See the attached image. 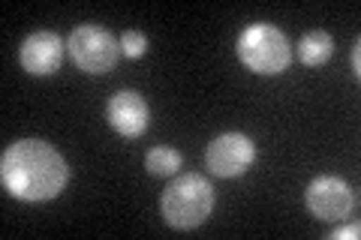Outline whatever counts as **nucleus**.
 <instances>
[{
    "mask_svg": "<svg viewBox=\"0 0 361 240\" xmlns=\"http://www.w3.org/2000/svg\"><path fill=\"white\" fill-rule=\"evenodd\" d=\"M0 180H4V189L18 201H51L66 189L70 165L49 141L25 139L4 151Z\"/></svg>",
    "mask_w": 361,
    "mask_h": 240,
    "instance_id": "f257e3e1",
    "label": "nucleus"
},
{
    "mask_svg": "<svg viewBox=\"0 0 361 240\" xmlns=\"http://www.w3.org/2000/svg\"><path fill=\"white\" fill-rule=\"evenodd\" d=\"M211 210H214V189L196 171L178 175L160 196L163 220L172 228H180V232L199 228L211 216Z\"/></svg>",
    "mask_w": 361,
    "mask_h": 240,
    "instance_id": "f03ea898",
    "label": "nucleus"
},
{
    "mask_svg": "<svg viewBox=\"0 0 361 240\" xmlns=\"http://www.w3.org/2000/svg\"><path fill=\"white\" fill-rule=\"evenodd\" d=\"M235 51H238V61L256 75H280L292 63L289 39L283 37V30H277L268 21L247 25L238 33Z\"/></svg>",
    "mask_w": 361,
    "mask_h": 240,
    "instance_id": "7ed1b4c3",
    "label": "nucleus"
},
{
    "mask_svg": "<svg viewBox=\"0 0 361 240\" xmlns=\"http://www.w3.org/2000/svg\"><path fill=\"white\" fill-rule=\"evenodd\" d=\"M66 51H70L78 70L99 75V72L115 70L121 57V42L99 25H78L70 33V39H66Z\"/></svg>",
    "mask_w": 361,
    "mask_h": 240,
    "instance_id": "20e7f679",
    "label": "nucleus"
},
{
    "mask_svg": "<svg viewBox=\"0 0 361 240\" xmlns=\"http://www.w3.org/2000/svg\"><path fill=\"white\" fill-rule=\"evenodd\" d=\"M304 204L307 210L322 222H337V220H346L355 208V196L349 189L346 180L341 177H331V175H322L310 180L307 192H304Z\"/></svg>",
    "mask_w": 361,
    "mask_h": 240,
    "instance_id": "39448f33",
    "label": "nucleus"
},
{
    "mask_svg": "<svg viewBox=\"0 0 361 240\" xmlns=\"http://www.w3.org/2000/svg\"><path fill=\"white\" fill-rule=\"evenodd\" d=\"M256 159V144L244 132H223L205 147V165L217 177H241Z\"/></svg>",
    "mask_w": 361,
    "mask_h": 240,
    "instance_id": "423d86ee",
    "label": "nucleus"
},
{
    "mask_svg": "<svg viewBox=\"0 0 361 240\" xmlns=\"http://www.w3.org/2000/svg\"><path fill=\"white\" fill-rule=\"evenodd\" d=\"M63 51H66V42L51 30H37L21 42V51H18V61L25 66V72L30 75H51L61 70V61H63Z\"/></svg>",
    "mask_w": 361,
    "mask_h": 240,
    "instance_id": "0eeeda50",
    "label": "nucleus"
},
{
    "mask_svg": "<svg viewBox=\"0 0 361 240\" xmlns=\"http://www.w3.org/2000/svg\"><path fill=\"white\" fill-rule=\"evenodd\" d=\"M106 118L118 135H123V139H139L151 123V111H148V102L135 94V90H118L106 106Z\"/></svg>",
    "mask_w": 361,
    "mask_h": 240,
    "instance_id": "6e6552de",
    "label": "nucleus"
},
{
    "mask_svg": "<svg viewBox=\"0 0 361 240\" xmlns=\"http://www.w3.org/2000/svg\"><path fill=\"white\" fill-rule=\"evenodd\" d=\"M331 54H334V39H331V33H325V30L304 33L298 42V57L304 66H322Z\"/></svg>",
    "mask_w": 361,
    "mask_h": 240,
    "instance_id": "1a4fd4ad",
    "label": "nucleus"
},
{
    "mask_svg": "<svg viewBox=\"0 0 361 240\" xmlns=\"http://www.w3.org/2000/svg\"><path fill=\"white\" fill-rule=\"evenodd\" d=\"M145 168L154 177H172L180 168V153L175 147H151L148 156H145Z\"/></svg>",
    "mask_w": 361,
    "mask_h": 240,
    "instance_id": "9d476101",
    "label": "nucleus"
},
{
    "mask_svg": "<svg viewBox=\"0 0 361 240\" xmlns=\"http://www.w3.org/2000/svg\"><path fill=\"white\" fill-rule=\"evenodd\" d=\"M145 51H148V37H145L142 30H127L121 37V54L123 57H133L135 61V57H142Z\"/></svg>",
    "mask_w": 361,
    "mask_h": 240,
    "instance_id": "9b49d317",
    "label": "nucleus"
},
{
    "mask_svg": "<svg viewBox=\"0 0 361 240\" xmlns=\"http://www.w3.org/2000/svg\"><path fill=\"white\" fill-rule=\"evenodd\" d=\"M358 234H361V228H358V222H353V225L334 228V232L329 234V240H358Z\"/></svg>",
    "mask_w": 361,
    "mask_h": 240,
    "instance_id": "f8f14e48",
    "label": "nucleus"
},
{
    "mask_svg": "<svg viewBox=\"0 0 361 240\" xmlns=\"http://www.w3.org/2000/svg\"><path fill=\"white\" fill-rule=\"evenodd\" d=\"M353 72L361 75V42L353 45Z\"/></svg>",
    "mask_w": 361,
    "mask_h": 240,
    "instance_id": "ddd939ff",
    "label": "nucleus"
}]
</instances>
